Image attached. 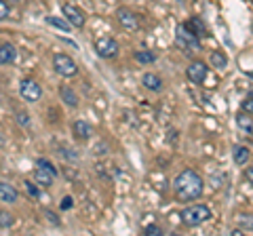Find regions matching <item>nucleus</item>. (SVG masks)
<instances>
[{
	"instance_id": "nucleus-5",
	"label": "nucleus",
	"mask_w": 253,
	"mask_h": 236,
	"mask_svg": "<svg viewBox=\"0 0 253 236\" xmlns=\"http://www.w3.org/2000/svg\"><path fill=\"white\" fill-rule=\"evenodd\" d=\"M19 95L28 101V104H36L38 99L42 97V89L41 84L36 80H32V78H23L19 82Z\"/></svg>"
},
{
	"instance_id": "nucleus-35",
	"label": "nucleus",
	"mask_w": 253,
	"mask_h": 236,
	"mask_svg": "<svg viewBox=\"0 0 253 236\" xmlns=\"http://www.w3.org/2000/svg\"><path fill=\"white\" fill-rule=\"evenodd\" d=\"M15 2H19V0H15Z\"/></svg>"
},
{
	"instance_id": "nucleus-33",
	"label": "nucleus",
	"mask_w": 253,
	"mask_h": 236,
	"mask_svg": "<svg viewBox=\"0 0 253 236\" xmlns=\"http://www.w3.org/2000/svg\"><path fill=\"white\" fill-rule=\"evenodd\" d=\"M61 207H63V209H70V207H72V198H70V196H66V198H63V202H61Z\"/></svg>"
},
{
	"instance_id": "nucleus-13",
	"label": "nucleus",
	"mask_w": 253,
	"mask_h": 236,
	"mask_svg": "<svg viewBox=\"0 0 253 236\" xmlns=\"http://www.w3.org/2000/svg\"><path fill=\"white\" fill-rule=\"evenodd\" d=\"M15 57H17V49H15L11 42L0 44V66H9V64H13Z\"/></svg>"
},
{
	"instance_id": "nucleus-34",
	"label": "nucleus",
	"mask_w": 253,
	"mask_h": 236,
	"mask_svg": "<svg viewBox=\"0 0 253 236\" xmlns=\"http://www.w3.org/2000/svg\"><path fill=\"white\" fill-rule=\"evenodd\" d=\"M4 146V137H2V133H0V148Z\"/></svg>"
},
{
	"instance_id": "nucleus-3",
	"label": "nucleus",
	"mask_w": 253,
	"mask_h": 236,
	"mask_svg": "<svg viewBox=\"0 0 253 236\" xmlns=\"http://www.w3.org/2000/svg\"><path fill=\"white\" fill-rule=\"evenodd\" d=\"M175 42H177L179 49L186 51V53H192V51H201V49H203L199 36H196L194 32H190L186 26H179V28H177V32H175Z\"/></svg>"
},
{
	"instance_id": "nucleus-17",
	"label": "nucleus",
	"mask_w": 253,
	"mask_h": 236,
	"mask_svg": "<svg viewBox=\"0 0 253 236\" xmlns=\"http://www.w3.org/2000/svg\"><path fill=\"white\" fill-rule=\"evenodd\" d=\"M232 156H234V162H236V164H245V162L251 158V152H249L247 146H234Z\"/></svg>"
},
{
	"instance_id": "nucleus-15",
	"label": "nucleus",
	"mask_w": 253,
	"mask_h": 236,
	"mask_svg": "<svg viewBox=\"0 0 253 236\" xmlns=\"http://www.w3.org/2000/svg\"><path fill=\"white\" fill-rule=\"evenodd\" d=\"M59 97L63 99V104H66L68 108H76L78 106V95L74 89H70V86H59Z\"/></svg>"
},
{
	"instance_id": "nucleus-21",
	"label": "nucleus",
	"mask_w": 253,
	"mask_h": 236,
	"mask_svg": "<svg viewBox=\"0 0 253 236\" xmlns=\"http://www.w3.org/2000/svg\"><path fill=\"white\" fill-rule=\"evenodd\" d=\"M46 23H51V26L59 28L61 32H70V28H72L68 21H63V19H59V17H53V15H51V17H46Z\"/></svg>"
},
{
	"instance_id": "nucleus-12",
	"label": "nucleus",
	"mask_w": 253,
	"mask_h": 236,
	"mask_svg": "<svg viewBox=\"0 0 253 236\" xmlns=\"http://www.w3.org/2000/svg\"><path fill=\"white\" fill-rule=\"evenodd\" d=\"M72 133H74L76 139L86 141V139H91V135H93V127L89 122H84V120H76L72 124Z\"/></svg>"
},
{
	"instance_id": "nucleus-14",
	"label": "nucleus",
	"mask_w": 253,
	"mask_h": 236,
	"mask_svg": "<svg viewBox=\"0 0 253 236\" xmlns=\"http://www.w3.org/2000/svg\"><path fill=\"white\" fill-rule=\"evenodd\" d=\"M141 84H144L148 91H154V93L163 91V80H161V76L152 74V72H146L144 76H141Z\"/></svg>"
},
{
	"instance_id": "nucleus-26",
	"label": "nucleus",
	"mask_w": 253,
	"mask_h": 236,
	"mask_svg": "<svg viewBox=\"0 0 253 236\" xmlns=\"http://www.w3.org/2000/svg\"><path fill=\"white\" fill-rule=\"evenodd\" d=\"M241 108H243V112H245V114H253V97L245 99L243 104H241Z\"/></svg>"
},
{
	"instance_id": "nucleus-10",
	"label": "nucleus",
	"mask_w": 253,
	"mask_h": 236,
	"mask_svg": "<svg viewBox=\"0 0 253 236\" xmlns=\"http://www.w3.org/2000/svg\"><path fill=\"white\" fill-rule=\"evenodd\" d=\"M17 198H19L17 188L9 182H0V200L13 204V202H17Z\"/></svg>"
},
{
	"instance_id": "nucleus-4",
	"label": "nucleus",
	"mask_w": 253,
	"mask_h": 236,
	"mask_svg": "<svg viewBox=\"0 0 253 236\" xmlns=\"http://www.w3.org/2000/svg\"><path fill=\"white\" fill-rule=\"evenodd\" d=\"M53 68H55V72H57L59 76L63 78H72L78 74V66H76V61L70 57V55L66 53H57L53 57Z\"/></svg>"
},
{
	"instance_id": "nucleus-23",
	"label": "nucleus",
	"mask_w": 253,
	"mask_h": 236,
	"mask_svg": "<svg viewBox=\"0 0 253 236\" xmlns=\"http://www.w3.org/2000/svg\"><path fill=\"white\" fill-rule=\"evenodd\" d=\"M236 122H239V127H241V129H245L247 133H251V131H253V124H251V118H249V116L241 114L239 118H236Z\"/></svg>"
},
{
	"instance_id": "nucleus-9",
	"label": "nucleus",
	"mask_w": 253,
	"mask_h": 236,
	"mask_svg": "<svg viewBox=\"0 0 253 236\" xmlns=\"http://www.w3.org/2000/svg\"><path fill=\"white\" fill-rule=\"evenodd\" d=\"M116 19H118V23H121L125 30H129V32H135V30H139L137 15L133 11H129V9H118L116 11Z\"/></svg>"
},
{
	"instance_id": "nucleus-1",
	"label": "nucleus",
	"mask_w": 253,
	"mask_h": 236,
	"mask_svg": "<svg viewBox=\"0 0 253 236\" xmlns=\"http://www.w3.org/2000/svg\"><path fill=\"white\" fill-rule=\"evenodd\" d=\"M173 190H175V196L181 202L196 200V198H201V196H203L205 182H203V177L196 171L184 169L175 177V182H173Z\"/></svg>"
},
{
	"instance_id": "nucleus-8",
	"label": "nucleus",
	"mask_w": 253,
	"mask_h": 236,
	"mask_svg": "<svg viewBox=\"0 0 253 236\" xmlns=\"http://www.w3.org/2000/svg\"><path fill=\"white\" fill-rule=\"evenodd\" d=\"M207 72H209V68H207V64L205 61H192V64L188 66V70H186V76H188V80L190 82H194V84H203V80H205V76H207Z\"/></svg>"
},
{
	"instance_id": "nucleus-32",
	"label": "nucleus",
	"mask_w": 253,
	"mask_h": 236,
	"mask_svg": "<svg viewBox=\"0 0 253 236\" xmlns=\"http://www.w3.org/2000/svg\"><path fill=\"white\" fill-rule=\"evenodd\" d=\"M245 177L249 179V184H253V164H251V167H247V171H245Z\"/></svg>"
},
{
	"instance_id": "nucleus-18",
	"label": "nucleus",
	"mask_w": 253,
	"mask_h": 236,
	"mask_svg": "<svg viewBox=\"0 0 253 236\" xmlns=\"http://www.w3.org/2000/svg\"><path fill=\"white\" fill-rule=\"evenodd\" d=\"M186 28L190 30V32H194L196 36H205V34H207V28H205V23H203L199 17L190 19V21L186 23Z\"/></svg>"
},
{
	"instance_id": "nucleus-7",
	"label": "nucleus",
	"mask_w": 253,
	"mask_h": 236,
	"mask_svg": "<svg viewBox=\"0 0 253 236\" xmlns=\"http://www.w3.org/2000/svg\"><path fill=\"white\" fill-rule=\"evenodd\" d=\"M95 53H97L99 57H104V59H114L118 55V42L114 40V38H110V36L99 38V40L95 42Z\"/></svg>"
},
{
	"instance_id": "nucleus-30",
	"label": "nucleus",
	"mask_w": 253,
	"mask_h": 236,
	"mask_svg": "<svg viewBox=\"0 0 253 236\" xmlns=\"http://www.w3.org/2000/svg\"><path fill=\"white\" fill-rule=\"evenodd\" d=\"M44 215H46V217H49V219H51V224H55V226H59V219H57V217H55V213H53V211H44Z\"/></svg>"
},
{
	"instance_id": "nucleus-28",
	"label": "nucleus",
	"mask_w": 253,
	"mask_h": 236,
	"mask_svg": "<svg viewBox=\"0 0 253 236\" xmlns=\"http://www.w3.org/2000/svg\"><path fill=\"white\" fill-rule=\"evenodd\" d=\"M17 122L21 124V127H28V124H30V116L23 114V112H17Z\"/></svg>"
},
{
	"instance_id": "nucleus-25",
	"label": "nucleus",
	"mask_w": 253,
	"mask_h": 236,
	"mask_svg": "<svg viewBox=\"0 0 253 236\" xmlns=\"http://www.w3.org/2000/svg\"><path fill=\"white\" fill-rule=\"evenodd\" d=\"M148 236H158V234H163V230L158 228L156 224H150V226H146V230H144Z\"/></svg>"
},
{
	"instance_id": "nucleus-22",
	"label": "nucleus",
	"mask_w": 253,
	"mask_h": 236,
	"mask_svg": "<svg viewBox=\"0 0 253 236\" xmlns=\"http://www.w3.org/2000/svg\"><path fill=\"white\" fill-rule=\"evenodd\" d=\"M15 224V217L11 213H6V211H0V228L6 230V228H11Z\"/></svg>"
},
{
	"instance_id": "nucleus-24",
	"label": "nucleus",
	"mask_w": 253,
	"mask_h": 236,
	"mask_svg": "<svg viewBox=\"0 0 253 236\" xmlns=\"http://www.w3.org/2000/svg\"><path fill=\"white\" fill-rule=\"evenodd\" d=\"M11 15V6L6 4V0H0V21H4Z\"/></svg>"
},
{
	"instance_id": "nucleus-2",
	"label": "nucleus",
	"mask_w": 253,
	"mask_h": 236,
	"mask_svg": "<svg viewBox=\"0 0 253 236\" xmlns=\"http://www.w3.org/2000/svg\"><path fill=\"white\" fill-rule=\"evenodd\" d=\"M181 222L186 226L194 228V226H203L205 222H209L211 219V209L207 204H192V207H186L184 211L179 213Z\"/></svg>"
},
{
	"instance_id": "nucleus-11",
	"label": "nucleus",
	"mask_w": 253,
	"mask_h": 236,
	"mask_svg": "<svg viewBox=\"0 0 253 236\" xmlns=\"http://www.w3.org/2000/svg\"><path fill=\"white\" fill-rule=\"evenodd\" d=\"M34 177H36V184H38V186H42V188H51L53 182H55V173H51L49 169L41 167V164H36Z\"/></svg>"
},
{
	"instance_id": "nucleus-20",
	"label": "nucleus",
	"mask_w": 253,
	"mask_h": 236,
	"mask_svg": "<svg viewBox=\"0 0 253 236\" xmlns=\"http://www.w3.org/2000/svg\"><path fill=\"white\" fill-rule=\"evenodd\" d=\"M236 224H239L241 230L253 232V215H239L236 217Z\"/></svg>"
},
{
	"instance_id": "nucleus-16",
	"label": "nucleus",
	"mask_w": 253,
	"mask_h": 236,
	"mask_svg": "<svg viewBox=\"0 0 253 236\" xmlns=\"http://www.w3.org/2000/svg\"><path fill=\"white\" fill-rule=\"evenodd\" d=\"M209 61H211V66L215 70H226L228 68V55L221 53V51H211Z\"/></svg>"
},
{
	"instance_id": "nucleus-19",
	"label": "nucleus",
	"mask_w": 253,
	"mask_h": 236,
	"mask_svg": "<svg viewBox=\"0 0 253 236\" xmlns=\"http://www.w3.org/2000/svg\"><path fill=\"white\" fill-rule=\"evenodd\" d=\"M135 61H137V64H154V61H156V55L152 53V51H137L135 53Z\"/></svg>"
},
{
	"instance_id": "nucleus-31",
	"label": "nucleus",
	"mask_w": 253,
	"mask_h": 236,
	"mask_svg": "<svg viewBox=\"0 0 253 236\" xmlns=\"http://www.w3.org/2000/svg\"><path fill=\"white\" fill-rule=\"evenodd\" d=\"M26 190L32 194V196H38V190L34 188V184H30V182H26Z\"/></svg>"
},
{
	"instance_id": "nucleus-6",
	"label": "nucleus",
	"mask_w": 253,
	"mask_h": 236,
	"mask_svg": "<svg viewBox=\"0 0 253 236\" xmlns=\"http://www.w3.org/2000/svg\"><path fill=\"white\" fill-rule=\"evenodd\" d=\"M61 13H63V17H66V21L70 23L72 28H84V23H86V17H84V13H83V9H78L76 4H70V2H66L61 6Z\"/></svg>"
},
{
	"instance_id": "nucleus-29",
	"label": "nucleus",
	"mask_w": 253,
	"mask_h": 236,
	"mask_svg": "<svg viewBox=\"0 0 253 236\" xmlns=\"http://www.w3.org/2000/svg\"><path fill=\"white\" fill-rule=\"evenodd\" d=\"M203 84H205V86H215V84H217V78H215V76H209V72H207V76H205Z\"/></svg>"
},
{
	"instance_id": "nucleus-27",
	"label": "nucleus",
	"mask_w": 253,
	"mask_h": 236,
	"mask_svg": "<svg viewBox=\"0 0 253 236\" xmlns=\"http://www.w3.org/2000/svg\"><path fill=\"white\" fill-rule=\"evenodd\" d=\"M36 164H41V167H44V169H49L51 173H55V175H57V169L53 167V162H49V160H44V158H38L36 160Z\"/></svg>"
}]
</instances>
